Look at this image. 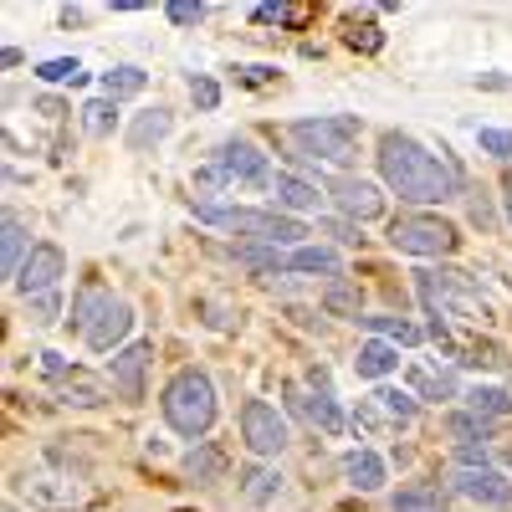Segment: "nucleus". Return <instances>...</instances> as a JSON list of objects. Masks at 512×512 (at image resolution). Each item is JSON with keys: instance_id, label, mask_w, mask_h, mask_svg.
<instances>
[{"instance_id": "14", "label": "nucleus", "mask_w": 512, "mask_h": 512, "mask_svg": "<svg viewBox=\"0 0 512 512\" xmlns=\"http://www.w3.org/2000/svg\"><path fill=\"white\" fill-rule=\"evenodd\" d=\"M128 328H134V308H128L123 297H108L103 313L93 318V328L82 333V344H88L93 354H118V344L128 338Z\"/></svg>"}, {"instance_id": "19", "label": "nucleus", "mask_w": 512, "mask_h": 512, "mask_svg": "<svg viewBox=\"0 0 512 512\" xmlns=\"http://www.w3.org/2000/svg\"><path fill=\"white\" fill-rule=\"evenodd\" d=\"M277 492H282V472L277 466H246L241 472V502L246 507H267V502H277Z\"/></svg>"}, {"instance_id": "11", "label": "nucleus", "mask_w": 512, "mask_h": 512, "mask_svg": "<svg viewBox=\"0 0 512 512\" xmlns=\"http://www.w3.org/2000/svg\"><path fill=\"white\" fill-rule=\"evenodd\" d=\"M62 277H67V251L57 241H36L31 256H26V267H21V277H16V292H26V297L57 292Z\"/></svg>"}, {"instance_id": "37", "label": "nucleus", "mask_w": 512, "mask_h": 512, "mask_svg": "<svg viewBox=\"0 0 512 512\" xmlns=\"http://www.w3.org/2000/svg\"><path fill=\"white\" fill-rule=\"evenodd\" d=\"M477 144L492 159H512V134H507V128H477Z\"/></svg>"}, {"instance_id": "6", "label": "nucleus", "mask_w": 512, "mask_h": 512, "mask_svg": "<svg viewBox=\"0 0 512 512\" xmlns=\"http://www.w3.org/2000/svg\"><path fill=\"white\" fill-rule=\"evenodd\" d=\"M359 118L354 113H318V118H297L287 134L292 144H303L308 159H333V164H344L354 154V139H359Z\"/></svg>"}, {"instance_id": "31", "label": "nucleus", "mask_w": 512, "mask_h": 512, "mask_svg": "<svg viewBox=\"0 0 512 512\" xmlns=\"http://www.w3.org/2000/svg\"><path fill=\"white\" fill-rule=\"evenodd\" d=\"M36 77H41V82H72V88H77V82H88V72H82L77 57H52V62H41Z\"/></svg>"}, {"instance_id": "10", "label": "nucleus", "mask_w": 512, "mask_h": 512, "mask_svg": "<svg viewBox=\"0 0 512 512\" xmlns=\"http://www.w3.org/2000/svg\"><path fill=\"white\" fill-rule=\"evenodd\" d=\"M328 200L344 210L349 221H359V226L384 216V190L374 180H364V175H333L328 180Z\"/></svg>"}, {"instance_id": "18", "label": "nucleus", "mask_w": 512, "mask_h": 512, "mask_svg": "<svg viewBox=\"0 0 512 512\" xmlns=\"http://www.w3.org/2000/svg\"><path fill=\"white\" fill-rule=\"evenodd\" d=\"M344 477H349V487H359V492H379L384 482H390V472H384V456L369 451V446L344 451Z\"/></svg>"}, {"instance_id": "35", "label": "nucleus", "mask_w": 512, "mask_h": 512, "mask_svg": "<svg viewBox=\"0 0 512 512\" xmlns=\"http://www.w3.org/2000/svg\"><path fill=\"white\" fill-rule=\"evenodd\" d=\"M26 303H31V323L52 328L57 313H62V292H41V297H26Z\"/></svg>"}, {"instance_id": "43", "label": "nucleus", "mask_w": 512, "mask_h": 512, "mask_svg": "<svg viewBox=\"0 0 512 512\" xmlns=\"http://www.w3.org/2000/svg\"><path fill=\"white\" fill-rule=\"evenodd\" d=\"M26 57H21V47H6V52H0V67H21Z\"/></svg>"}, {"instance_id": "32", "label": "nucleus", "mask_w": 512, "mask_h": 512, "mask_svg": "<svg viewBox=\"0 0 512 512\" xmlns=\"http://www.w3.org/2000/svg\"><path fill=\"white\" fill-rule=\"evenodd\" d=\"M410 379H415V390L420 395H456V374L451 369H410Z\"/></svg>"}, {"instance_id": "15", "label": "nucleus", "mask_w": 512, "mask_h": 512, "mask_svg": "<svg viewBox=\"0 0 512 512\" xmlns=\"http://www.w3.org/2000/svg\"><path fill=\"white\" fill-rule=\"evenodd\" d=\"M52 395L62 400V405H77V410H98V405H108V384L98 379V374H88V369H67V374H57L52 379Z\"/></svg>"}, {"instance_id": "9", "label": "nucleus", "mask_w": 512, "mask_h": 512, "mask_svg": "<svg viewBox=\"0 0 512 512\" xmlns=\"http://www.w3.org/2000/svg\"><path fill=\"white\" fill-rule=\"evenodd\" d=\"M415 415H420L415 395L395 390V384H379V390L354 410V425H359V431H400V425H410Z\"/></svg>"}, {"instance_id": "22", "label": "nucleus", "mask_w": 512, "mask_h": 512, "mask_svg": "<svg viewBox=\"0 0 512 512\" xmlns=\"http://www.w3.org/2000/svg\"><path fill=\"white\" fill-rule=\"evenodd\" d=\"M185 472H190V482H200V487H216V482L226 477V451H221L216 441H200V446L190 451V461H185Z\"/></svg>"}, {"instance_id": "44", "label": "nucleus", "mask_w": 512, "mask_h": 512, "mask_svg": "<svg viewBox=\"0 0 512 512\" xmlns=\"http://www.w3.org/2000/svg\"><path fill=\"white\" fill-rule=\"evenodd\" d=\"M36 108H41V113H47V118H62V113H67V108H62V103H57V98H41V103H36Z\"/></svg>"}, {"instance_id": "5", "label": "nucleus", "mask_w": 512, "mask_h": 512, "mask_svg": "<svg viewBox=\"0 0 512 512\" xmlns=\"http://www.w3.org/2000/svg\"><path fill=\"white\" fill-rule=\"evenodd\" d=\"M200 190H231V185H251V190H272L277 175H272V164L267 154L256 149L251 139H226L216 144V154H210V164L195 175Z\"/></svg>"}, {"instance_id": "2", "label": "nucleus", "mask_w": 512, "mask_h": 512, "mask_svg": "<svg viewBox=\"0 0 512 512\" xmlns=\"http://www.w3.org/2000/svg\"><path fill=\"white\" fill-rule=\"evenodd\" d=\"M159 415H164V425L175 436H185V441H195L200 446V436H210V425L221 420V395H216V379H210L205 369H175L169 374V384L159 390Z\"/></svg>"}, {"instance_id": "27", "label": "nucleus", "mask_w": 512, "mask_h": 512, "mask_svg": "<svg viewBox=\"0 0 512 512\" xmlns=\"http://www.w3.org/2000/svg\"><path fill=\"white\" fill-rule=\"evenodd\" d=\"M149 88V72L144 67H113V72H103V98H139Z\"/></svg>"}, {"instance_id": "29", "label": "nucleus", "mask_w": 512, "mask_h": 512, "mask_svg": "<svg viewBox=\"0 0 512 512\" xmlns=\"http://www.w3.org/2000/svg\"><path fill=\"white\" fill-rule=\"evenodd\" d=\"M395 512H441V492L431 482H415L395 497Z\"/></svg>"}, {"instance_id": "7", "label": "nucleus", "mask_w": 512, "mask_h": 512, "mask_svg": "<svg viewBox=\"0 0 512 512\" xmlns=\"http://www.w3.org/2000/svg\"><path fill=\"white\" fill-rule=\"evenodd\" d=\"M390 246L405 256H451L461 246V231L431 210H405V216L390 221Z\"/></svg>"}, {"instance_id": "16", "label": "nucleus", "mask_w": 512, "mask_h": 512, "mask_svg": "<svg viewBox=\"0 0 512 512\" xmlns=\"http://www.w3.org/2000/svg\"><path fill=\"white\" fill-rule=\"evenodd\" d=\"M282 395H287V405L297 410V415H308L323 436H344V410L333 405V395L328 390H318V395H303L297 384H282Z\"/></svg>"}, {"instance_id": "25", "label": "nucleus", "mask_w": 512, "mask_h": 512, "mask_svg": "<svg viewBox=\"0 0 512 512\" xmlns=\"http://www.w3.org/2000/svg\"><path fill=\"white\" fill-rule=\"evenodd\" d=\"M282 267L287 272H313V277H338V251H328V246H297Z\"/></svg>"}, {"instance_id": "1", "label": "nucleus", "mask_w": 512, "mask_h": 512, "mask_svg": "<svg viewBox=\"0 0 512 512\" xmlns=\"http://www.w3.org/2000/svg\"><path fill=\"white\" fill-rule=\"evenodd\" d=\"M379 180L390 185L400 200L410 205H441L451 195L466 190V175H461V164L451 159V149H425L420 139L410 134H384L379 139Z\"/></svg>"}, {"instance_id": "42", "label": "nucleus", "mask_w": 512, "mask_h": 512, "mask_svg": "<svg viewBox=\"0 0 512 512\" xmlns=\"http://www.w3.org/2000/svg\"><path fill=\"white\" fill-rule=\"evenodd\" d=\"M323 231H328V236H338L344 246H359V241H364V236H359V226H349V221H323Z\"/></svg>"}, {"instance_id": "23", "label": "nucleus", "mask_w": 512, "mask_h": 512, "mask_svg": "<svg viewBox=\"0 0 512 512\" xmlns=\"http://www.w3.org/2000/svg\"><path fill=\"white\" fill-rule=\"evenodd\" d=\"M169 128H175V118H169V108H149V113H139L134 123H128V134H123V144L128 149H149V144H159Z\"/></svg>"}, {"instance_id": "26", "label": "nucleus", "mask_w": 512, "mask_h": 512, "mask_svg": "<svg viewBox=\"0 0 512 512\" xmlns=\"http://www.w3.org/2000/svg\"><path fill=\"white\" fill-rule=\"evenodd\" d=\"M323 308H328L333 318H359V313H364V292H359L354 282H344V277H333V282L323 287Z\"/></svg>"}, {"instance_id": "45", "label": "nucleus", "mask_w": 512, "mask_h": 512, "mask_svg": "<svg viewBox=\"0 0 512 512\" xmlns=\"http://www.w3.org/2000/svg\"><path fill=\"white\" fill-rule=\"evenodd\" d=\"M502 205H507V221H512V169H507V180H502Z\"/></svg>"}, {"instance_id": "40", "label": "nucleus", "mask_w": 512, "mask_h": 512, "mask_svg": "<svg viewBox=\"0 0 512 512\" xmlns=\"http://www.w3.org/2000/svg\"><path fill=\"white\" fill-rule=\"evenodd\" d=\"M200 16H205L200 0H169V21H175V26H195Z\"/></svg>"}, {"instance_id": "47", "label": "nucleus", "mask_w": 512, "mask_h": 512, "mask_svg": "<svg viewBox=\"0 0 512 512\" xmlns=\"http://www.w3.org/2000/svg\"><path fill=\"white\" fill-rule=\"evenodd\" d=\"M507 466H512V456H507Z\"/></svg>"}, {"instance_id": "28", "label": "nucleus", "mask_w": 512, "mask_h": 512, "mask_svg": "<svg viewBox=\"0 0 512 512\" xmlns=\"http://www.w3.org/2000/svg\"><path fill=\"white\" fill-rule=\"evenodd\" d=\"M466 410L472 415H512V395L507 390H492V384H472V390H466Z\"/></svg>"}, {"instance_id": "21", "label": "nucleus", "mask_w": 512, "mask_h": 512, "mask_svg": "<svg viewBox=\"0 0 512 512\" xmlns=\"http://www.w3.org/2000/svg\"><path fill=\"white\" fill-rule=\"evenodd\" d=\"M108 297H113V292H108L103 282H82V287H77V297H72V318H67L77 338L93 328V318L103 313V303H108Z\"/></svg>"}, {"instance_id": "41", "label": "nucleus", "mask_w": 512, "mask_h": 512, "mask_svg": "<svg viewBox=\"0 0 512 512\" xmlns=\"http://www.w3.org/2000/svg\"><path fill=\"white\" fill-rule=\"evenodd\" d=\"M236 77L251 88H267V82H277V67H236Z\"/></svg>"}, {"instance_id": "38", "label": "nucleus", "mask_w": 512, "mask_h": 512, "mask_svg": "<svg viewBox=\"0 0 512 512\" xmlns=\"http://www.w3.org/2000/svg\"><path fill=\"white\" fill-rule=\"evenodd\" d=\"M466 200H472V226H482V231H492V226H497V210H492V200H487V190H472V185H466Z\"/></svg>"}, {"instance_id": "3", "label": "nucleus", "mask_w": 512, "mask_h": 512, "mask_svg": "<svg viewBox=\"0 0 512 512\" xmlns=\"http://www.w3.org/2000/svg\"><path fill=\"white\" fill-rule=\"evenodd\" d=\"M415 292L420 303L431 308L436 323H461V328H487L492 323V308L487 297L472 287V277L466 272H415Z\"/></svg>"}, {"instance_id": "39", "label": "nucleus", "mask_w": 512, "mask_h": 512, "mask_svg": "<svg viewBox=\"0 0 512 512\" xmlns=\"http://www.w3.org/2000/svg\"><path fill=\"white\" fill-rule=\"evenodd\" d=\"M374 333H390V338H400V344H420V333L410 328V323H400V318H364Z\"/></svg>"}, {"instance_id": "12", "label": "nucleus", "mask_w": 512, "mask_h": 512, "mask_svg": "<svg viewBox=\"0 0 512 512\" xmlns=\"http://www.w3.org/2000/svg\"><path fill=\"white\" fill-rule=\"evenodd\" d=\"M149 364H154V344L149 338H139V344H123L108 364V379H113V390L128 400V405H139L144 400V379H149Z\"/></svg>"}, {"instance_id": "20", "label": "nucleus", "mask_w": 512, "mask_h": 512, "mask_svg": "<svg viewBox=\"0 0 512 512\" xmlns=\"http://www.w3.org/2000/svg\"><path fill=\"white\" fill-rule=\"evenodd\" d=\"M359 379H384L400 369V349L390 344V338H369V344H359V359H354Z\"/></svg>"}, {"instance_id": "24", "label": "nucleus", "mask_w": 512, "mask_h": 512, "mask_svg": "<svg viewBox=\"0 0 512 512\" xmlns=\"http://www.w3.org/2000/svg\"><path fill=\"white\" fill-rule=\"evenodd\" d=\"M272 195H277V210L287 216V210H318V185H308V180H297V175H277V185H272Z\"/></svg>"}, {"instance_id": "33", "label": "nucleus", "mask_w": 512, "mask_h": 512, "mask_svg": "<svg viewBox=\"0 0 512 512\" xmlns=\"http://www.w3.org/2000/svg\"><path fill=\"white\" fill-rule=\"evenodd\" d=\"M446 425H451V436H456L461 446H477V441H487V431H492L482 415H451Z\"/></svg>"}, {"instance_id": "34", "label": "nucleus", "mask_w": 512, "mask_h": 512, "mask_svg": "<svg viewBox=\"0 0 512 512\" xmlns=\"http://www.w3.org/2000/svg\"><path fill=\"white\" fill-rule=\"evenodd\" d=\"M344 41H349V47H359V52H379L384 36H379L374 21H354V16H349V21H344Z\"/></svg>"}, {"instance_id": "36", "label": "nucleus", "mask_w": 512, "mask_h": 512, "mask_svg": "<svg viewBox=\"0 0 512 512\" xmlns=\"http://www.w3.org/2000/svg\"><path fill=\"white\" fill-rule=\"evenodd\" d=\"M190 98H195V108H221V82L216 77H190Z\"/></svg>"}, {"instance_id": "13", "label": "nucleus", "mask_w": 512, "mask_h": 512, "mask_svg": "<svg viewBox=\"0 0 512 512\" xmlns=\"http://www.w3.org/2000/svg\"><path fill=\"white\" fill-rule=\"evenodd\" d=\"M451 487L461 497H472L477 507H512V482L497 472V466H456Z\"/></svg>"}, {"instance_id": "30", "label": "nucleus", "mask_w": 512, "mask_h": 512, "mask_svg": "<svg viewBox=\"0 0 512 512\" xmlns=\"http://www.w3.org/2000/svg\"><path fill=\"white\" fill-rule=\"evenodd\" d=\"M113 123H118V103L113 98L82 103V128H88V134H113Z\"/></svg>"}, {"instance_id": "4", "label": "nucleus", "mask_w": 512, "mask_h": 512, "mask_svg": "<svg viewBox=\"0 0 512 512\" xmlns=\"http://www.w3.org/2000/svg\"><path fill=\"white\" fill-rule=\"evenodd\" d=\"M11 487H16L31 507H41V512H88V507L103 497L88 477L72 472V466H62V461L31 466V472H21Z\"/></svg>"}, {"instance_id": "46", "label": "nucleus", "mask_w": 512, "mask_h": 512, "mask_svg": "<svg viewBox=\"0 0 512 512\" xmlns=\"http://www.w3.org/2000/svg\"><path fill=\"white\" fill-rule=\"evenodd\" d=\"M6 512H21V507H16V502H6Z\"/></svg>"}, {"instance_id": "17", "label": "nucleus", "mask_w": 512, "mask_h": 512, "mask_svg": "<svg viewBox=\"0 0 512 512\" xmlns=\"http://www.w3.org/2000/svg\"><path fill=\"white\" fill-rule=\"evenodd\" d=\"M26 256H31V236H26L16 210H6V216H0V272L16 282L21 267H26Z\"/></svg>"}, {"instance_id": "8", "label": "nucleus", "mask_w": 512, "mask_h": 512, "mask_svg": "<svg viewBox=\"0 0 512 512\" xmlns=\"http://www.w3.org/2000/svg\"><path fill=\"white\" fill-rule=\"evenodd\" d=\"M241 441H246V451L251 456H282L287 451V441H292V431H287V420H282V410L277 405H267V400H246L241 405Z\"/></svg>"}]
</instances>
